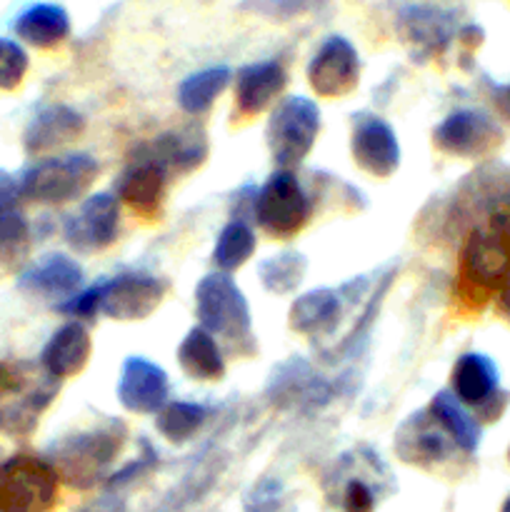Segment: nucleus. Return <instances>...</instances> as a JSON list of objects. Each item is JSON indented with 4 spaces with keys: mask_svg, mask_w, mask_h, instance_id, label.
<instances>
[{
    "mask_svg": "<svg viewBox=\"0 0 510 512\" xmlns=\"http://www.w3.org/2000/svg\"><path fill=\"white\" fill-rule=\"evenodd\" d=\"M120 205L110 193H95L80 203L63 225V238L78 255L103 253L118 240Z\"/></svg>",
    "mask_w": 510,
    "mask_h": 512,
    "instance_id": "10",
    "label": "nucleus"
},
{
    "mask_svg": "<svg viewBox=\"0 0 510 512\" xmlns=\"http://www.w3.org/2000/svg\"><path fill=\"white\" fill-rule=\"evenodd\" d=\"M318 133L320 108L315 100L305 95H290L280 100L265 128V143L273 155V163L280 170L298 168L313 150Z\"/></svg>",
    "mask_w": 510,
    "mask_h": 512,
    "instance_id": "6",
    "label": "nucleus"
},
{
    "mask_svg": "<svg viewBox=\"0 0 510 512\" xmlns=\"http://www.w3.org/2000/svg\"><path fill=\"white\" fill-rule=\"evenodd\" d=\"M450 393L473 410L478 423H495L505 413L510 395L500 390V375L493 360L483 353H465L450 370Z\"/></svg>",
    "mask_w": 510,
    "mask_h": 512,
    "instance_id": "8",
    "label": "nucleus"
},
{
    "mask_svg": "<svg viewBox=\"0 0 510 512\" xmlns=\"http://www.w3.org/2000/svg\"><path fill=\"white\" fill-rule=\"evenodd\" d=\"M195 315L200 328L238 355L253 350V320L245 295L228 273H210L195 288Z\"/></svg>",
    "mask_w": 510,
    "mask_h": 512,
    "instance_id": "3",
    "label": "nucleus"
},
{
    "mask_svg": "<svg viewBox=\"0 0 510 512\" xmlns=\"http://www.w3.org/2000/svg\"><path fill=\"white\" fill-rule=\"evenodd\" d=\"M85 130V120L68 105H45L30 118L23 133V148L30 158H43L63 145L73 143Z\"/></svg>",
    "mask_w": 510,
    "mask_h": 512,
    "instance_id": "21",
    "label": "nucleus"
},
{
    "mask_svg": "<svg viewBox=\"0 0 510 512\" xmlns=\"http://www.w3.org/2000/svg\"><path fill=\"white\" fill-rule=\"evenodd\" d=\"M208 420V410L198 403H185V400H173L165 403L160 413H155V430L165 440L175 445H183L200 433V428Z\"/></svg>",
    "mask_w": 510,
    "mask_h": 512,
    "instance_id": "29",
    "label": "nucleus"
},
{
    "mask_svg": "<svg viewBox=\"0 0 510 512\" xmlns=\"http://www.w3.org/2000/svg\"><path fill=\"white\" fill-rule=\"evenodd\" d=\"M305 258L300 253H278L258 265L260 283L275 295L293 293L305 275Z\"/></svg>",
    "mask_w": 510,
    "mask_h": 512,
    "instance_id": "31",
    "label": "nucleus"
},
{
    "mask_svg": "<svg viewBox=\"0 0 510 512\" xmlns=\"http://www.w3.org/2000/svg\"><path fill=\"white\" fill-rule=\"evenodd\" d=\"M340 313H343L340 293L330 288L310 290L290 305V330L308 338H323L338 325Z\"/></svg>",
    "mask_w": 510,
    "mask_h": 512,
    "instance_id": "25",
    "label": "nucleus"
},
{
    "mask_svg": "<svg viewBox=\"0 0 510 512\" xmlns=\"http://www.w3.org/2000/svg\"><path fill=\"white\" fill-rule=\"evenodd\" d=\"M508 463H510V448H508Z\"/></svg>",
    "mask_w": 510,
    "mask_h": 512,
    "instance_id": "41",
    "label": "nucleus"
},
{
    "mask_svg": "<svg viewBox=\"0 0 510 512\" xmlns=\"http://www.w3.org/2000/svg\"><path fill=\"white\" fill-rule=\"evenodd\" d=\"M510 283V213H495L473 225L458 253L455 300L480 313Z\"/></svg>",
    "mask_w": 510,
    "mask_h": 512,
    "instance_id": "1",
    "label": "nucleus"
},
{
    "mask_svg": "<svg viewBox=\"0 0 510 512\" xmlns=\"http://www.w3.org/2000/svg\"><path fill=\"white\" fill-rule=\"evenodd\" d=\"M375 495L363 480H350L343 495V512H373Z\"/></svg>",
    "mask_w": 510,
    "mask_h": 512,
    "instance_id": "35",
    "label": "nucleus"
},
{
    "mask_svg": "<svg viewBox=\"0 0 510 512\" xmlns=\"http://www.w3.org/2000/svg\"><path fill=\"white\" fill-rule=\"evenodd\" d=\"M155 463H158V453H155V450H150V448H148V453H145V455H140V458L135 460V463L125 465V468L120 470V473L110 475V480H108V488H110V490H118V488H123V485L133 483V480H138L140 475H145V473H148V470L153 468Z\"/></svg>",
    "mask_w": 510,
    "mask_h": 512,
    "instance_id": "34",
    "label": "nucleus"
},
{
    "mask_svg": "<svg viewBox=\"0 0 510 512\" xmlns=\"http://www.w3.org/2000/svg\"><path fill=\"white\" fill-rule=\"evenodd\" d=\"M498 313L503 315L505 323L510 325V283L505 285L503 290H500V295H498Z\"/></svg>",
    "mask_w": 510,
    "mask_h": 512,
    "instance_id": "39",
    "label": "nucleus"
},
{
    "mask_svg": "<svg viewBox=\"0 0 510 512\" xmlns=\"http://www.w3.org/2000/svg\"><path fill=\"white\" fill-rule=\"evenodd\" d=\"M168 373L143 355H130L118 380V400L128 413L155 415L168 403Z\"/></svg>",
    "mask_w": 510,
    "mask_h": 512,
    "instance_id": "15",
    "label": "nucleus"
},
{
    "mask_svg": "<svg viewBox=\"0 0 510 512\" xmlns=\"http://www.w3.org/2000/svg\"><path fill=\"white\" fill-rule=\"evenodd\" d=\"M455 38H458L460 43H463L468 50H478L480 45H483L485 33H483V28H480V25H463V28L458 30V35H455Z\"/></svg>",
    "mask_w": 510,
    "mask_h": 512,
    "instance_id": "37",
    "label": "nucleus"
},
{
    "mask_svg": "<svg viewBox=\"0 0 510 512\" xmlns=\"http://www.w3.org/2000/svg\"><path fill=\"white\" fill-rule=\"evenodd\" d=\"M140 158L153 160L168 173V178L170 175H185L205 163L208 138H205V130L200 125H183V128L158 135L153 143L145 145Z\"/></svg>",
    "mask_w": 510,
    "mask_h": 512,
    "instance_id": "18",
    "label": "nucleus"
},
{
    "mask_svg": "<svg viewBox=\"0 0 510 512\" xmlns=\"http://www.w3.org/2000/svg\"><path fill=\"white\" fill-rule=\"evenodd\" d=\"M83 283V268L75 263V258L65 253H48L40 260L30 263L20 273L18 288L28 295L43 300H65L73 298Z\"/></svg>",
    "mask_w": 510,
    "mask_h": 512,
    "instance_id": "17",
    "label": "nucleus"
},
{
    "mask_svg": "<svg viewBox=\"0 0 510 512\" xmlns=\"http://www.w3.org/2000/svg\"><path fill=\"white\" fill-rule=\"evenodd\" d=\"M58 495L60 475L48 458L18 453L0 460V512H50Z\"/></svg>",
    "mask_w": 510,
    "mask_h": 512,
    "instance_id": "5",
    "label": "nucleus"
},
{
    "mask_svg": "<svg viewBox=\"0 0 510 512\" xmlns=\"http://www.w3.org/2000/svg\"><path fill=\"white\" fill-rule=\"evenodd\" d=\"M350 155L363 173L373 178H390L400 165L398 135L378 115L360 113L353 120Z\"/></svg>",
    "mask_w": 510,
    "mask_h": 512,
    "instance_id": "13",
    "label": "nucleus"
},
{
    "mask_svg": "<svg viewBox=\"0 0 510 512\" xmlns=\"http://www.w3.org/2000/svg\"><path fill=\"white\" fill-rule=\"evenodd\" d=\"M178 363L183 373L190 380H198V383H213V380H220L225 375L223 348L200 325L188 330L183 343L178 345Z\"/></svg>",
    "mask_w": 510,
    "mask_h": 512,
    "instance_id": "27",
    "label": "nucleus"
},
{
    "mask_svg": "<svg viewBox=\"0 0 510 512\" xmlns=\"http://www.w3.org/2000/svg\"><path fill=\"white\" fill-rule=\"evenodd\" d=\"M490 103H493L495 113H498L505 123H510V83L490 85Z\"/></svg>",
    "mask_w": 510,
    "mask_h": 512,
    "instance_id": "36",
    "label": "nucleus"
},
{
    "mask_svg": "<svg viewBox=\"0 0 510 512\" xmlns=\"http://www.w3.org/2000/svg\"><path fill=\"white\" fill-rule=\"evenodd\" d=\"M500 512H510V495L505 498V503H503V508H500Z\"/></svg>",
    "mask_w": 510,
    "mask_h": 512,
    "instance_id": "40",
    "label": "nucleus"
},
{
    "mask_svg": "<svg viewBox=\"0 0 510 512\" xmlns=\"http://www.w3.org/2000/svg\"><path fill=\"white\" fill-rule=\"evenodd\" d=\"M505 133L493 115L475 108L450 113L433 130V145L443 155L460 160L490 158L503 145Z\"/></svg>",
    "mask_w": 510,
    "mask_h": 512,
    "instance_id": "9",
    "label": "nucleus"
},
{
    "mask_svg": "<svg viewBox=\"0 0 510 512\" xmlns=\"http://www.w3.org/2000/svg\"><path fill=\"white\" fill-rule=\"evenodd\" d=\"M125 425L120 420H105L88 430L68 435L50 448V465L60 480L78 490L93 488L108 473L110 463L120 455L125 443Z\"/></svg>",
    "mask_w": 510,
    "mask_h": 512,
    "instance_id": "2",
    "label": "nucleus"
},
{
    "mask_svg": "<svg viewBox=\"0 0 510 512\" xmlns=\"http://www.w3.org/2000/svg\"><path fill=\"white\" fill-rule=\"evenodd\" d=\"M398 33L415 58L428 60L445 53L458 30L455 15L448 10L438 5H408L398 15Z\"/></svg>",
    "mask_w": 510,
    "mask_h": 512,
    "instance_id": "14",
    "label": "nucleus"
},
{
    "mask_svg": "<svg viewBox=\"0 0 510 512\" xmlns=\"http://www.w3.org/2000/svg\"><path fill=\"white\" fill-rule=\"evenodd\" d=\"M30 225L23 213L18 178L0 170V265H15L28 255Z\"/></svg>",
    "mask_w": 510,
    "mask_h": 512,
    "instance_id": "23",
    "label": "nucleus"
},
{
    "mask_svg": "<svg viewBox=\"0 0 510 512\" xmlns=\"http://www.w3.org/2000/svg\"><path fill=\"white\" fill-rule=\"evenodd\" d=\"M255 253V233L245 220L233 218L223 230L213 248V263L218 265L220 273L243 268Z\"/></svg>",
    "mask_w": 510,
    "mask_h": 512,
    "instance_id": "30",
    "label": "nucleus"
},
{
    "mask_svg": "<svg viewBox=\"0 0 510 512\" xmlns=\"http://www.w3.org/2000/svg\"><path fill=\"white\" fill-rule=\"evenodd\" d=\"M168 173L148 158H135L115 180V198L123 200L140 218L153 220L160 215L165 200Z\"/></svg>",
    "mask_w": 510,
    "mask_h": 512,
    "instance_id": "19",
    "label": "nucleus"
},
{
    "mask_svg": "<svg viewBox=\"0 0 510 512\" xmlns=\"http://www.w3.org/2000/svg\"><path fill=\"white\" fill-rule=\"evenodd\" d=\"M100 285V313L113 320H145L163 303L168 285L148 273H123Z\"/></svg>",
    "mask_w": 510,
    "mask_h": 512,
    "instance_id": "12",
    "label": "nucleus"
},
{
    "mask_svg": "<svg viewBox=\"0 0 510 512\" xmlns=\"http://www.w3.org/2000/svg\"><path fill=\"white\" fill-rule=\"evenodd\" d=\"M80 512H128L125 510L123 500H118L115 495H103V498L93 500V503L85 505Z\"/></svg>",
    "mask_w": 510,
    "mask_h": 512,
    "instance_id": "38",
    "label": "nucleus"
},
{
    "mask_svg": "<svg viewBox=\"0 0 510 512\" xmlns=\"http://www.w3.org/2000/svg\"><path fill=\"white\" fill-rule=\"evenodd\" d=\"M428 413L448 433V438L458 445L460 453L475 455L480 438H483V425L478 423V418L463 403L455 400L450 390H440L438 395H433Z\"/></svg>",
    "mask_w": 510,
    "mask_h": 512,
    "instance_id": "26",
    "label": "nucleus"
},
{
    "mask_svg": "<svg viewBox=\"0 0 510 512\" xmlns=\"http://www.w3.org/2000/svg\"><path fill=\"white\" fill-rule=\"evenodd\" d=\"M98 173V160L88 153L50 155V158L35 160L20 173L18 188L23 203L28 200V203L40 205H63L83 198Z\"/></svg>",
    "mask_w": 510,
    "mask_h": 512,
    "instance_id": "4",
    "label": "nucleus"
},
{
    "mask_svg": "<svg viewBox=\"0 0 510 512\" xmlns=\"http://www.w3.org/2000/svg\"><path fill=\"white\" fill-rule=\"evenodd\" d=\"M395 450H398L400 460H405V463L435 465L448 460L458 450V445L448 438V433L425 410V413L410 415L400 425L398 433H395Z\"/></svg>",
    "mask_w": 510,
    "mask_h": 512,
    "instance_id": "20",
    "label": "nucleus"
},
{
    "mask_svg": "<svg viewBox=\"0 0 510 512\" xmlns=\"http://www.w3.org/2000/svg\"><path fill=\"white\" fill-rule=\"evenodd\" d=\"M308 85L320 98H345L358 88L360 55L343 35H330L310 58Z\"/></svg>",
    "mask_w": 510,
    "mask_h": 512,
    "instance_id": "11",
    "label": "nucleus"
},
{
    "mask_svg": "<svg viewBox=\"0 0 510 512\" xmlns=\"http://www.w3.org/2000/svg\"><path fill=\"white\" fill-rule=\"evenodd\" d=\"M90 353H93L90 333L85 330L83 323L73 320V323L63 325V328L50 335L43 353H40V368L53 380L75 378L88 365Z\"/></svg>",
    "mask_w": 510,
    "mask_h": 512,
    "instance_id": "22",
    "label": "nucleus"
},
{
    "mask_svg": "<svg viewBox=\"0 0 510 512\" xmlns=\"http://www.w3.org/2000/svg\"><path fill=\"white\" fill-rule=\"evenodd\" d=\"M230 78H233V73H230V68H225V65H215V68H205L188 75L178 88L180 108L188 115H195V118L208 113V110L213 108L215 100H218L220 95H223V90L228 88Z\"/></svg>",
    "mask_w": 510,
    "mask_h": 512,
    "instance_id": "28",
    "label": "nucleus"
},
{
    "mask_svg": "<svg viewBox=\"0 0 510 512\" xmlns=\"http://www.w3.org/2000/svg\"><path fill=\"white\" fill-rule=\"evenodd\" d=\"M30 58L23 43L13 38H0V90H15L28 75Z\"/></svg>",
    "mask_w": 510,
    "mask_h": 512,
    "instance_id": "32",
    "label": "nucleus"
},
{
    "mask_svg": "<svg viewBox=\"0 0 510 512\" xmlns=\"http://www.w3.org/2000/svg\"><path fill=\"white\" fill-rule=\"evenodd\" d=\"M320 0H250L255 13H263L268 18H295V15L305 13V10L315 8Z\"/></svg>",
    "mask_w": 510,
    "mask_h": 512,
    "instance_id": "33",
    "label": "nucleus"
},
{
    "mask_svg": "<svg viewBox=\"0 0 510 512\" xmlns=\"http://www.w3.org/2000/svg\"><path fill=\"white\" fill-rule=\"evenodd\" d=\"M13 33L18 43L38 50H53L70 35V15L58 3H33L20 10L13 20Z\"/></svg>",
    "mask_w": 510,
    "mask_h": 512,
    "instance_id": "24",
    "label": "nucleus"
},
{
    "mask_svg": "<svg viewBox=\"0 0 510 512\" xmlns=\"http://www.w3.org/2000/svg\"><path fill=\"white\" fill-rule=\"evenodd\" d=\"M288 85L280 60H260V63L243 65L235 73V113L238 118H255L265 113Z\"/></svg>",
    "mask_w": 510,
    "mask_h": 512,
    "instance_id": "16",
    "label": "nucleus"
},
{
    "mask_svg": "<svg viewBox=\"0 0 510 512\" xmlns=\"http://www.w3.org/2000/svg\"><path fill=\"white\" fill-rule=\"evenodd\" d=\"M313 203L293 170H278L253 198V218L275 240L295 238L308 225Z\"/></svg>",
    "mask_w": 510,
    "mask_h": 512,
    "instance_id": "7",
    "label": "nucleus"
}]
</instances>
